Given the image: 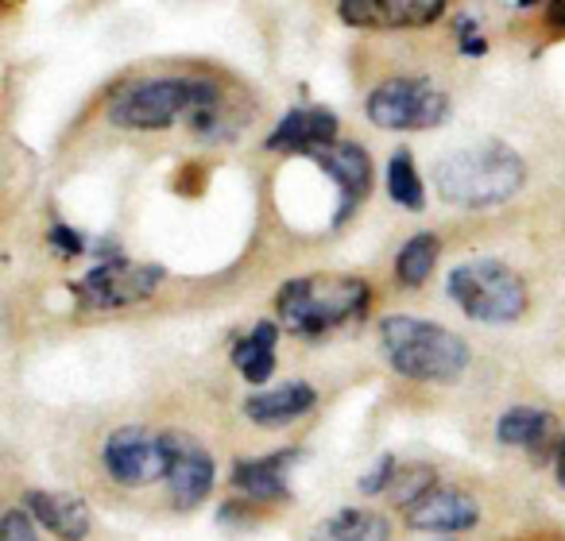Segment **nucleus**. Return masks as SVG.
I'll return each instance as SVG.
<instances>
[{
	"instance_id": "nucleus-1",
	"label": "nucleus",
	"mask_w": 565,
	"mask_h": 541,
	"mask_svg": "<svg viewBox=\"0 0 565 541\" xmlns=\"http://www.w3.org/2000/svg\"><path fill=\"white\" fill-rule=\"evenodd\" d=\"M523 155L500 140L457 148L434 166V190H438L441 202L457 205V209H492V205H503L523 190Z\"/></svg>"
},
{
	"instance_id": "nucleus-16",
	"label": "nucleus",
	"mask_w": 565,
	"mask_h": 541,
	"mask_svg": "<svg viewBox=\"0 0 565 541\" xmlns=\"http://www.w3.org/2000/svg\"><path fill=\"white\" fill-rule=\"evenodd\" d=\"M24 510L63 541H86V533H89V507L78 499V495L28 491L24 495Z\"/></svg>"
},
{
	"instance_id": "nucleus-26",
	"label": "nucleus",
	"mask_w": 565,
	"mask_h": 541,
	"mask_svg": "<svg viewBox=\"0 0 565 541\" xmlns=\"http://www.w3.org/2000/svg\"><path fill=\"white\" fill-rule=\"evenodd\" d=\"M546 17L554 28H565V0H554V4H546Z\"/></svg>"
},
{
	"instance_id": "nucleus-21",
	"label": "nucleus",
	"mask_w": 565,
	"mask_h": 541,
	"mask_svg": "<svg viewBox=\"0 0 565 541\" xmlns=\"http://www.w3.org/2000/svg\"><path fill=\"white\" fill-rule=\"evenodd\" d=\"M546 433H550V414L539 407H511L508 414L495 422V437H500L503 445L534 448Z\"/></svg>"
},
{
	"instance_id": "nucleus-19",
	"label": "nucleus",
	"mask_w": 565,
	"mask_h": 541,
	"mask_svg": "<svg viewBox=\"0 0 565 541\" xmlns=\"http://www.w3.org/2000/svg\"><path fill=\"white\" fill-rule=\"evenodd\" d=\"M438 256H441V240L434 232L411 236L399 248V256H395V279H399L403 286H423L426 279H430Z\"/></svg>"
},
{
	"instance_id": "nucleus-13",
	"label": "nucleus",
	"mask_w": 565,
	"mask_h": 541,
	"mask_svg": "<svg viewBox=\"0 0 565 541\" xmlns=\"http://www.w3.org/2000/svg\"><path fill=\"white\" fill-rule=\"evenodd\" d=\"M338 117H333L330 109H291L287 117L279 120V125L271 128V136H267V148L271 151H307V155H315V151L330 148V143H338Z\"/></svg>"
},
{
	"instance_id": "nucleus-22",
	"label": "nucleus",
	"mask_w": 565,
	"mask_h": 541,
	"mask_svg": "<svg viewBox=\"0 0 565 541\" xmlns=\"http://www.w3.org/2000/svg\"><path fill=\"white\" fill-rule=\"evenodd\" d=\"M434 487H438V476H434L426 464H403L399 476H395V484H392V499H395V507L411 510L418 499H426Z\"/></svg>"
},
{
	"instance_id": "nucleus-10",
	"label": "nucleus",
	"mask_w": 565,
	"mask_h": 541,
	"mask_svg": "<svg viewBox=\"0 0 565 541\" xmlns=\"http://www.w3.org/2000/svg\"><path fill=\"white\" fill-rule=\"evenodd\" d=\"M446 12L441 0H341L338 17L353 28H418Z\"/></svg>"
},
{
	"instance_id": "nucleus-11",
	"label": "nucleus",
	"mask_w": 565,
	"mask_h": 541,
	"mask_svg": "<svg viewBox=\"0 0 565 541\" xmlns=\"http://www.w3.org/2000/svg\"><path fill=\"white\" fill-rule=\"evenodd\" d=\"M480 522V507L472 495L457 487H434L426 499H418L407 510V526L423 533H461Z\"/></svg>"
},
{
	"instance_id": "nucleus-8",
	"label": "nucleus",
	"mask_w": 565,
	"mask_h": 541,
	"mask_svg": "<svg viewBox=\"0 0 565 541\" xmlns=\"http://www.w3.org/2000/svg\"><path fill=\"white\" fill-rule=\"evenodd\" d=\"M102 456H105V472L120 487H143L151 479H167L163 433L156 437V433L140 430V425H125V430L109 433Z\"/></svg>"
},
{
	"instance_id": "nucleus-3",
	"label": "nucleus",
	"mask_w": 565,
	"mask_h": 541,
	"mask_svg": "<svg viewBox=\"0 0 565 541\" xmlns=\"http://www.w3.org/2000/svg\"><path fill=\"white\" fill-rule=\"evenodd\" d=\"M221 89L210 78H148L136 86L120 89L117 101L109 105V120L117 128H136V132H151V128H171L174 120L198 112L217 109Z\"/></svg>"
},
{
	"instance_id": "nucleus-18",
	"label": "nucleus",
	"mask_w": 565,
	"mask_h": 541,
	"mask_svg": "<svg viewBox=\"0 0 565 541\" xmlns=\"http://www.w3.org/2000/svg\"><path fill=\"white\" fill-rule=\"evenodd\" d=\"M275 340H279V325L275 322H259L241 345L233 348V364L252 387L267 383L275 371Z\"/></svg>"
},
{
	"instance_id": "nucleus-12",
	"label": "nucleus",
	"mask_w": 565,
	"mask_h": 541,
	"mask_svg": "<svg viewBox=\"0 0 565 541\" xmlns=\"http://www.w3.org/2000/svg\"><path fill=\"white\" fill-rule=\"evenodd\" d=\"M310 159H315V163L341 186V197H345V213H341V220H345L372 190V155L361 148V143L338 140V143H330V148L315 151Z\"/></svg>"
},
{
	"instance_id": "nucleus-14",
	"label": "nucleus",
	"mask_w": 565,
	"mask_h": 541,
	"mask_svg": "<svg viewBox=\"0 0 565 541\" xmlns=\"http://www.w3.org/2000/svg\"><path fill=\"white\" fill-rule=\"evenodd\" d=\"M299 461V448H279V453L267 456H248V461L233 464V487L248 499L275 502V499H291L287 491V468Z\"/></svg>"
},
{
	"instance_id": "nucleus-6",
	"label": "nucleus",
	"mask_w": 565,
	"mask_h": 541,
	"mask_svg": "<svg viewBox=\"0 0 565 541\" xmlns=\"http://www.w3.org/2000/svg\"><path fill=\"white\" fill-rule=\"evenodd\" d=\"M364 112L384 132H426V128L446 125L449 97L423 74H399V78H384L372 89Z\"/></svg>"
},
{
	"instance_id": "nucleus-24",
	"label": "nucleus",
	"mask_w": 565,
	"mask_h": 541,
	"mask_svg": "<svg viewBox=\"0 0 565 541\" xmlns=\"http://www.w3.org/2000/svg\"><path fill=\"white\" fill-rule=\"evenodd\" d=\"M0 541H40L32 515H28L24 507H12L9 515H4V522H0Z\"/></svg>"
},
{
	"instance_id": "nucleus-5",
	"label": "nucleus",
	"mask_w": 565,
	"mask_h": 541,
	"mask_svg": "<svg viewBox=\"0 0 565 541\" xmlns=\"http://www.w3.org/2000/svg\"><path fill=\"white\" fill-rule=\"evenodd\" d=\"M449 299L480 325H508L526 314V283L500 259H469L449 271Z\"/></svg>"
},
{
	"instance_id": "nucleus-15",
	"label": "nucleus",
	"mask_w": 565,
	"mask_h": 541,
	"mask_svg": "<svg viewBox=\"0 0 565 541\" xmlns=\"http://www.w3.org/2000/svg\"><path fill=\"white\" fill-rule=\"evenodd\" d=\"M315 402H318L315 387L295 379V383H279V387H271V391L248 394V399H244V418H248L252 425L275 430V425H287L307 414V410H315Z\"/></svg>"
},
{
	"instance_id": "nucleus-9",
	"label": "nucleus",
	"mask_w": 565,
	"mask_h": 541,
	"mask_svg": "<svg viewBox=\"0 0 565 541\" xmlns=\"http://www.w3.org/2000/svg\"><path fill=\"white\" fill-rule=\"evenodd\" d=\"M167 445V491L174 510H194L213 491V456L186 433H163Z\"/></svg>"
},
{
	"instance_id": "nucleus-23",
	"label": "nucleus",
	"mask_w": 565,
	"mask_h": 541,
	"mask_svg": "<svg viewBox=\"0 0 565 541\" xmlns=\"http://www.w3.org/2000/svg\"><path fill=\"white\" fill-rule=\"evenodd\" d=\"M395 476H399V461H395V456H380L376 468H369V472L361 476V491H364V495L392 491Z\"/></svg>"
},
{
	"instance_id": "nucleus-4",
	"label": "nucleus",
	"mask_w": 565,
	"mask_h": 541,
	"mask_svg": "<svg viewBox=\"0 0 565 541\" xmlns=\"http://www.w3.org/2000/svg\"><path fill=\"white\" fill-rule=\"evenodd\" d=\"M369 306V286L361 279H291L275 294V310H279L282 329L310 337V333H326L333 325H345L353 317H364Z\"/></svg>"
},
{
	"instance_id": "nucleus-27",
	"label": "nucleus",
	"mask_w": 565,
	"mask_h": 541,
	"mask_svg": "<svg viewBox=\"0 0 565 541\" xmlns=\"http://www.w3.org/2000/svg\"><path fill=\"white\" fill-rule=\"evenodd\" d=\"M554 468H557V484L565 487V437L557 441V461H554Z\"/></svg>"
},
{
	"instance_id": "nucleus-25",
	"label": "nucleus",
	"mask_w": 565,
	"mask_h": 541,
	"mask_svg": "<svg viewBox=\"0 0 565 541\" xmlns=\"http://www.w3.org/2000/svg\"><path fill=\"white\" fill-rule=\"evenodd\" d=\"M51 244H55L63 256H82L86 251V244H82V236L74 232V228H66V225H55L51 228Z\"/></svg>"
},
{
	"instance_id": "nucleus-20",
	"label": "nucleus",
	"mask_w": 565,
	"mask_h": 541,
	"mask_svg": "<svg viewBox=\"0 0 565 541\" xmlns=\"http://www.w3.org/2000/svg\"><path fill=\"white\" fill-rule=\"evenodd\" d=\"M387 194H392L395 205L411 213H423L426 209V186L418 178V166H415V155L407 148H399L387 163Z\"/></svg>"
},
{
	"instance_id": "nucleus-17",
	"label": "nucleus",
	"mask_w": 565,
	"mask_h": 541,
	"mask_svg": "<svg viewBox=\"0 0 565 541\" xmlns=\"http://www.w3.org/2000/svg\"><path fill=\"white\" fill-rule=\"evenodd\" d=\"M310 541H392V526L376 510L345 507L315 526Z\"/></svg>"
},
{
	"instance_id": "nucleus-7",
	"label": "nucleus",
	"mask_w": 565,
	"mask_h": 541,
	"mask_svg": "<svg viewBox=\"0 0 565 541\" xmlns=\"http://www.w3.org/2000/svg\"><path fill=\"white\" fill-rule=\"evenodd\" d=\"M163 279V267L156 263H128V259H105L89 271L82 283H74L82 306L94 310H113L128 306V302L148 299Z\"/></svg>"
},
{
	"instance_id": "nucleus-2",
	"label": "nucleus",
	"mask_w": 565,
	"mask_h": 541,
	"mask_svg": "<svg viewBox=\"0 0 565 541\" xmlns=\"http://www.w3.org/2000/svg\"><path fill=\"white\" fill-rule=\"evenodd\" d=\"M380 345L387 353V364L415 383H449L469 368V345L454 329L426 322V317H384L380 322Z\"/></svg>"
}]
</instances>
